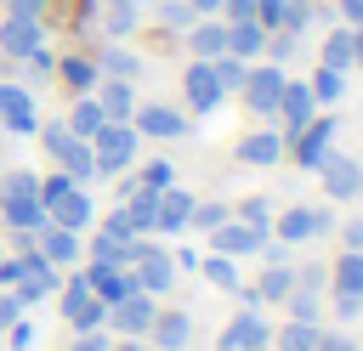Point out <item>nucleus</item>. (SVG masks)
Masks as SVG:
<instances>
[{
	"label": "nucleus",
	"mask_w": 363,
	"mask_h": 351,
	"mask_svg": "<svg viewBox=\"0 0 363 351\" xmlns=\"http://www.w3.org/2000/svg\"><path fill=\"white\" fill-rule=\"evenodd\" d=\"M182 91H187V108H193V113H210V108L221 102L216 68H210L204 57H193V62H187V74H182Z\"/></svg>",
	"instance_id": "15"
},
{
	"label": "nucleus",
	"mask_w": 363,
	"mask_h": 351,
	"mask_svg": "<svg viewBox=\"0 0 363 351\" xmlns=\"http://www.w3.org/2000/svg\"><path fill=\"white\" fill-rule=\"evenodd\" d=\"M62 79H68V85H74V91L85 96V91H96L102 68H96V62H85V57H68V62H62Z\"/></svg>",
	"instance_id": "33"
},
{
	"label": "nucleus",
	"mask_w": 363,
	"mask_h": 351,
	"mask_svg": "<svg viewBox=\"0 0 363 351\" xmlns=\"http://www.w3.org/2000/svg\"><path fill=\"white\" fill-rule=\"evenodd\" d=\"M272 345V323L255 311V306H244L227 328H221V340H216V351H267Z\"/></svg>",
	"instance_id": "6"
},
{
	"label": "nucleus",
	"mask_w": 363,
	"mask_h": 351,
	"mask_svg": "<svg viewBox=\"0 0 363 351\" xmlns=\"http://www.w3.org/2000/svg\"><path fill=\"white\" fill-rule=\"evenodd\" d=\"M238 221L267 232V221H272V204H267V198H244V204H238Z\"/></svg>",
	"instance_id": "41"
},
{
	"label": "nucleus",
	"mask_w": 363,
	"mask_h": 351,
	"mask_svg": "<svg viewBox=\"0 0 363 351\" xmlns=\"http://www.w3.org/2000/svg\"><path fill=\"white\" fill-rule=\"evenodd\" d=\"M136 187H153V192H164V187H170V164H164V159L142 164V181H136Z\"/></svg>",
	"instance_id": "43"
},
{
	"label": "nucleus",
	"mask_w": 363,
	"mask_h": 351,
	"mask_svg": "<svg viewBox=\"0 0 363 351\" xmlns=\"http://www.w3.org/2000/svg\"><path fill=\"white\" fill-rule=\"evenodd\" d=\"M306 91H312V102H340V91H346V74H335V68H318Z\"/></svg>",
	"instance_id": "35"
},
{
	"label": "nucleus",
	"mask_w": 363,
	"mask_h": 351,
	"mask_svg": "<svg viewBox=\"0 0 363 351\" xmlns=\"http://www.w3.org/2000/svg\"><path fill=\"white\" fill-rule=\"evenodd\" d=\"M284 159V136L278 130H255L238 142V164H278Z\"/></svg>",
	"instance_id": "24"
},
{
	"label": "nucleus",
	"mask_w": 363,
	"mask_h": 351,
	"mask_svg": "<svg viewBox=\"0 0 363 351\" xmlns=\"http://www.w3.org/2000/svg\"><path fill=\"white\" fill-rule=\"evenodd\" d=\"M125 249H130V238H113L108 226L91 232V260H113V266H125Z\"/></svg>",
	"instance_id": "32"
},
{
	"label": "nucleus",
	"mask_w": 363,
	"mask_h": 351,
	"mask_svg": "<svg viewBox=\"0 0 363 351\" xmlns=\"http://www.w3.org/2000/svg\"><path fill=\"white\" fill-rule=\"evenodd\" d=\"M261 243H267V232H261V226H244L238 215H227L221 226H210V249H216V255H227V260H238V255H255Z\"/></svg>",
	"instance_id": "8"
},
{
	"label": "nucleus",
	"mask_w": 363,
	"mask_h": 351,
	"mask_svg": "<svg viewBox=\"0 0 363 351\" xmlns=\"http://www.w3.org/2000/svg\"><path fill=\"white\" fill-rule=\"evenodd\" d=\"M17 317H23V300H17V294H0V334H6Z\"/></svg>",
	"instance_id": "46"
},
{
	"label": "nucleus",
	"mask_w": 363,
	"mask_h": 351,
	"mask_svg": "<svg viewBox=\"0 0 363 351\" xmlns=\"http://www.w3.org/2000/svg\"><path fill=\"white\" fill-rule=\"evenodd\" d=\"M136 136H159V142H176V136H187V119L176 113V108H164V102H153V108H136V125H130Z\"/></svg>",
	"instance_id": "17"
},
{
	"label": "nucleus",
	"mask_w": 363,
	"mask_h": 351,
	"mask_svg": "<svg viewBox=\"0 0 363 351\" xmlns=\"http://www.w3.org/2000/svg\"><path fill=\"white\" fill-rule=\"evenodd\" d=\"M6 11H11V17H40L45 0H6Z\"/></svg>",
	"instance_id": "51"
},
{
	"label": "nucleus",
	"mask_w": 363,
	"mask_h": 351,
	"mask_svg": "<svg viewBox=\"0 0 363 351\" xmlns=\"http://www.w3.org/2000/svg\"><path fill=\"white\" fill-rule=\"evenodd\" d=\"M153 311H159V306H153V294L130 289L125 300H113V306H108V317H102V323H108L113 334H125V340H147V328H153Z\"/></svg>",
	"instance_id": "5"
},
{
	"label": "nucleus",
	"mask_w": 363,
	"mask_h": 351,
	"mask_svg": "<svg viewBox=\"0 0 363 351\" xmlns=\"http://www.w3.org/2000/svg\"><path fill=\"white\" fill-rule=\"evenodd\" d=\"M0 221H6L11 232H40V226H45L40 176H28V170H6V176H0Z\"/></svg>",
	"instance_id": "1"
},
{
	"label": "nucleus",
	"mask_w": 363,
	"mask_h": 351,
	"mask_svg": "<svg viewBox=\"0 0 363 351\" xmlns=\"http://www.w3.org/2000/svg\"><path fill=\"white\" fill-rule=\"evenodd\" d=\"M79 277H85V289H91V294H96L102 306H113V300H125V294L136 289L130 266H113V260H91V266H85Z\"/></svg>",
	"instance_id": "9"
},
{
	"label": "nucleus",
	"mask_w": 363,
	"mask_h": 351,
	"mask_svg": "<svg viewBox=\"0 0 363 351\" xmlns=\"http://www.w3.org/2000/svg\"><path fill=\"white\" fill-rule=\"evenodd\" d=\"M323 68H335V74H346V68H352V34H346V28L323 40Z\"/></svg>",
	"instance_id": "34"
},
{
	"label": "nucleus",
	"mask_w": 363,
	"mask_h": 351,
	"mask_svg": "<svg viewBox=\"0 0 363 351\" xmlns=\"http://www.w3.org/2000/svg\"><path fill=\"white\" fill-rule=\"evenodd\" d=\"M352 62H357V68H363V28H357V34H352Z\"/></svg>",
	"instance_id": "56"
},
{
	"label": "nucleus",
	"mask_w": 363,
	"mask_h": 351,
	"mask_svg": "<svg viewBox=\"0 0 363 351\" xmlns=\"http://www.w3.org/2000/svg\"><path fill=\"white\" fill-rule=\"evenodd\" d=\"M40 142H45V153H51V159H57V164H62L74 181H91V176H96L91 142H79V136H74L62 119H57V125H45V130H40Z\"/></svg>",
	"instance_id": "4"
},
{
	"label": "nucleus",
	"mask_w": 363,
	"mask_h": 351,
	"mask_svg": "<svg viewBox=\"0 0 363 351\" xmlns=\"http://www.w3.org/2000/svg\"><path fill=\"white\" fill-rule=\"evenodd\" d=\"M91 159H96V176H119L130 159H136V130L125 119H108L96 136H91Z\"/></svg>",
	"instance_id": "3"
},
{
	"label": "nucleus",
	"mask_w": 363,
	"mask_h": 351,
	"mask_svg": "<svg viewBox=\"0 0 363 351\" xmlns=\"http://www.w3.org/2000/svg\"><path fill=\"white\" fill-rule=\"evenodd\" d=\"M187 215H193V192L164 187V192H159V209H153V232H182Z\"/></svg>",
	"instance_id": "20"
},
{
	"label": "nucleus",
	"mask_w": 363,
	"mask_h": 351,
	"mask_svg": "<svg viewBox=\"0 0 363 351\" xmlns=\"http://www.w3.org/2000/svg\"><path fill=\"white\" fill-rule=\"evenodd\" d=\"M187 6H193V11H216L221 0H187Z\"/></svg>",
	"instance_id": "58"
},
{
	"label": "nucleus",
	"mask_w": 363,
	"mask_h": 351,
	"mask_svg": "<svg viewBox=\"0 0 363 351\" xmlns=\"http://www.w3.org/2000/svg\"><path fill=\"white\" fill-rule=\"evenodd\" d=\"M199 272H204L216 289H238V266H233L227 255H210V260H199Z\"/></svg>",
	"instance_id": "36"
},
{
	"label": "nucleus",
	"mask_w": 363,
	"mask_h": 351,
	"mask_svg": "<svg viewBox=\"0 0 363 351\" xmlns=\"http://www.w3.org/2000/svg\"><path fill=\"white\" fill-rule=\"evenodd\" d=\"M62 317L85 334V328H102V317H108V306L85 289V277H74V283H62Z\"/></svg>",
	"instance_id": "12"
},
{
	"label": "nucleus",
	"mask_w": 363,
	"mask_h": 351,
	"mask_svg": "<svg viewBox=\"0 0 363 351\" xmlns=\"http://www.w3.org/2000/svg\"><path fill=\"white\" fill-rule=\"evenodd\" d=\"M159 17H164V28H193V6L187 0H159Z\"/></svg>",
	"instance_id": "40"
},
{
	"label": "nucleus",
	"mask_w": 363,
	"mask_h": 351,
	"mask_svg": "<svg viewBox=\"0 0 363 351\" xmlns=\"http://www.w3.org/2000/svg\"><path fill=\"white\" fill-rule=\"evenodd\" d=\"M34 249L51 260V266H68V260H79V232H68V226H40V238H34Z\"/></svg>",
	"instance_id": "21"
},
{
	"label": "nucleus",
	"mask_w": 363,
	"mask_h": 351,
	"mask_svg": "<svg viewBox=\"0 0 363 351\" xmlns=\"http://www.w3.org/2000/svg\"><path fill=\"white\" fill-rule=\"evenodd\" d=\"M0 130H17V136H34V130H40L34 96H28L23 85H0Z\"/></svg>",
	"instance_id": "14"
},
{
	"label": "nucleus",
	"mask_w": 363,
	"mask_h": 351,
	"mask_svg": "<svg viewBox=\"0 0 363 351\" xmlns=\"http://www.w3.org/2000/svg\"><path fill=\"white\" fill-rule=\"evenodd\" d=\"M295 289V266L289 260H272L267 272H261V283H255V300H284Z\"/></svg>",
	"instance_id": "29"
},
{
	"label": "nucleus",
	"mask_w": 363,
	"mask_h": 351,
	"mask_svg": "<svg viewBox=\"0 0 363 351\" xmlns=\"http://www.w3.org/2000/svg\"><path fill=\"white\" fill-rule=\"evenodd\" d=\"M62 125H68V130H74V136H79V142H91V136H96V130H102V125H108V113H102V102H96V96H91V91H85V96H79V102H74V113H68V119H62Z\"/></svg>",
	"instance_id": "25"
},
{
	"label": "nucleus",
	"mask_w": 363,
	"mask_h": 351,
	"mask_svg": "<svg viewBox=\"0 0 363 351\" xmlns=\"http://www.w3.org/2000/svg\"><path fill=\"white\" fill-rule=\"evenodd\" d=\"M284 306H289V317H295V323H318V294H312V289H289V294H284Z\"/></svg>",
	"instance_id": "37"
},
{
	"label": "nucleus",
	"mask_w": 363,
	"mask_h": 351,
	"mask_svg": "<svg viewBox=\"0 0 363 351\" xmlns=\"http://www.w3.org/2000/svg\"><path fill=\"white\" fill-rule=\"evenodd\" d=\"M96 102H102V113H108V119H130V113H136V96H130V79H108V85L96 91Z\"/></svg>",
	"instance_id": "28"
},
{
	"label": "nucleus",
	"mask_w": 363,
	"mask_h": 351,
	"mask_svg": "<svg viewBox=\"0 0 363 351\" xmlns=\"http://www.w3.org/2000/svg\"><path fill=\"white\" fill-rule=\"evenodd\" d=\"M329 142H335V119H306V125L295 130V164L318 176V170H323V159L335 153Z\"/></svg>",
	"instance_id": "7"
},
{
	"label": "nucleus",
	"mask_w": 363,
	"mask_h": 351,
	"mask_svg": "<svg viewBox=\"0 0 363 351\" xmlns=\"http://www.w3.org/2000/svg\"><path fill=\"white\" fill-rule=\"evenodd\" d=\"M323 283H329V272H323V266H301V272H295V289H312V294H318Z\"/></svg>",
	"instance_id": "45"
},
{
	"label": "nucleus",
	"mask_w": 363,
	"mask_h": 351,
	"mask_svg": "<svg viewBox=\"0 0 363 351\" xmlns=\"http://www.w3.org/2000/svg\"><path fill=\"white\" fill-rule=\"evenodd\" d=\"M6 334H11V351H28V345H34V328H28L23 317H17V323H11Z\"/></svg>",
	"instance_id": "48"
},
{
	"label": "nucleus",
	"mask_w": 363,
	"mask_h": 351,
	"mask_svg": "<svg viewBox=\"0 0 363 351\" xmlns=\"http://www.w3.org/2000/svg\"><path fill=\"white\" fill-rule=\"evenodd\" d=\"M227 6V23H250L255 17V0H221Z\"/></svg>",
	"instance_id": "49"
},
{
	"label": "nucleus",
	"mask_w": 363,
	"mask_h": 351,
	"mask_svg": "<svg viewBox=\"0 0 363 351\" xmlns=\"http://www.w3.org/2000/svg\"><path fill=\"white\" fill-rule=\"evenodd\" d=\"M272 113H278V119H284V130L295 136V130L318 113V102H312V91H306V85H289V79H284V96H278V108H272Z\"/></svg>",
	"instance_id": "19"
},
{
	"label": "nucleus",
	"mask_w": 363,
	"mask_h": 351,
	"mask_svg": "<svg viewBox=\"0 0 363 351\" xmlns=\"http://www.w3.org/2000/svg\"><path fill=\"white\" fill-rule=\"evenodd\" d=\"M329 283H335V300H363V249H346L335 260Z\"/></svg>",
	"instance_id": "23"
},
{
	"label": "nucleus",
	"mask_w": 363,
	"mask_h": 351,
	"mask_svg": "<svg viewBox=\"0 0 363 351\" xmlns=\"http://www.w3.org/2000/svg\"><path fill=\"white\" fill-rule=\"evenodd\" d=\"M318 176H323V192H329V198H357V192H363V164L346 159V153H329Z\"/></svg>",
	"instance_id": "16"
},
{
	"label": "nucleus",
	"mask_w": 363,
	"mask_h": 351,
	"mask_svg": "<svg viewBox=\"0 0 363 351\" xmlns=\"http://www.w3.org/2000/svg\"><path fill=\"white\" fill-rule=\"evenodd\" d=\"M329 226H335L329 209H306V204H295V209L278 215V243H306V238H323Z\"/></svg>",
	"instance_id": "11"
},
{
	"label": "nucleus",
	"mask_w": 363,
	"mask_h": 351,
	"mask_svg": "<svg viewBox=\"0 0 363 351\" xmlns=\"http://www.w3.org/2000/svg\"><path fill=\"white\" fill-rule=\"evenodd\" d=\"M187 45H193V57H221L227 51V23H193L187 28Z\"/></svg>",
	"instance_id": "27"
},
{
	"label": "nucleus",
	"mask_w": 363,
	"mask_h": 351,
	"mask_svg": "<svg viewBox=\"0 0 363 351\" xmlns=\"http://www.w3.org/2000/svg\"><path fill=\"white\" fill-rule=\"evenodd\" d=\"M261 45H267V28H261L255 17H250V23H227V57H244V62H250Z\"/></svg>",
	"instance_id": "26"
},
{
	"label": "nucleus",
	"mask_w": 363,
	"mask_h": 351,
	"mask_svg": "<svg viewBox=\"0 0 363 351\" xmlns=\"http://www.w3.org/2000/svg\"><path fill=\"white\" fill-rule=\"evenodd\" d=\"M130 6H142V0H130Z\"/></svg>",
	"instance_id": "59"
},
{
	"label": "nucleus",
	"mask_w": 363,
	"mask_h": 351,
	"mask_svg": "<svg viewBox=\"0 0 363 351\" xmlns=\"http://www.w3.org/2000/svg\"><path fill=\"white\" fill-rule=\"evenodd\" d=\"M108 351H153V345H142V340H119V345H108Z\"/></svg>",
	"instance_id": "57"
},
{
	"label": "nucleus",
	"mask_w": 363,
	"mask_h": 351,
	"mask_svg": "<svg viewBox=\"0 0 363 351\" xmlns=\"http://www.w3.org/2000/svg\"><path fill=\"white\" fill-rule=\"evenodd\" d=\"M318 334H323L318 323H295V317H289V323L272 334V345H278V351H312V345H318Z\"/></svg>",
	"instance_id": "30"
},
{
	"label": "nucleus",
	"mask_w": 363,
	"mask_h": 351,
	"mask_svg": "<svg viewBox=\"0 0 363 351\" xmlns=\"http://www.w3.org/2000/svg\"><path fill=\"white\" fill-rule=\"evenodd\" d=\"M187 334H193L187 311H153V328H147L153 351H187Z\"/></svg>",
	"instance_id": "18"
},
{
	"label": "nucleus",
	"mask_w": 363,
	"mask_h": 351,
	"mask_svg": "<svg viewBox=\"0 0 363 351\" xmlns=\"http://www.w3.org/2000/svg\"><path fill=\"white\" fill-rule=\"evenodd\" d=\"M108 345H113V340H108L102 328H85V334L74 340V351H108Z\"/></svg>",
	"instance_id": "47"
},
{
	"label": "nucleus",
	"mask_w": 363,
	"mask_h": 351,
	"mask_svg": "<svg viewBox=\"0 0 363 351\" xmlns=\"http://www.w3.org/2000/svg\"><path fill=\"white\" fill-rule=\"evenodd\" d=\"M312 351H357V345H352V334H318Z\"/></svg>",
	"instance_id": "50"
},
{
	"label": "nucleus",
	"mask_w": 363,
	"mask_h": 351,
	"mask_svg": "<svg viewBox=\"0 0 363 351\" xmlns=\"http://www.w3.org/2000/svg\"><path fill=\"white\" fill-rule=\"evenodd\" d=\"M221 221H227V204H199V198H193V215H187V226L210 232V226H221Z\"/></svg>",
	"instance_id": "39"
},
{
	"label": "nucleus",
	"mask_w": 363,
	"mask_h": 351,
	"mask_svg": "<svg viewBox=\"0 0 363 351\" xmlns=\"http://www.w3.org/2000/svg\"><path fill=\"white\" fill-rule=\"evenodd\" d=\"M40 45V17H6L0 23V51L6 57H28Z\"/></svg>",
	"instance_id": "22"
},
{
	"label": "nucleus",
	"mask_w": 363,
	"mask_h": 351,
	"mask_svg": "<svg viewBox=\"0 0 363 351\" xmlns=\"http://www.w3.org/2000/svg\"><path fill=\"white\" fill-rule=\"evenodd\" d=\"M261 51H272V57H278V62H284V57H289V51H295V34H278V40H267V45H261Z\"/></svg>",
	"instance_id": "52"
},
{
	"label": "nucleus",
	"mask_w": 363,
	"mask_h": 351,
	"mask_svg": "<svg viewBox=\"0 0 363 351\" xmlns=\"http://www.w3.org/2000/svg\"><path fill=\"white\" fill-rule=\"evenodd\" d=\"M340 238H346V249H363V215H357V221H346V226H340Z\"/></svg>",
	"instance_id": "54"
},
{
	"label": "nucleus",
	"mask_w": 363,
	"mask_h": 351,
	"mask_svg": "<svg viewBox=\"0 0 363 351\" xmlns=\"http://www.w3.org/2000/svg\"><path fill=\"white\" fill-rule=\"evenodd\" d=\"M102 226H108V232H113V238H136V232H130V221H125V209H113V215H108V221H102Z\"/></svg>",
	"instance_id": "53"
},
{
	"label": "nucleus",
	"mask_w": 363,
	"mask_h": 351,
	"mask_svg": "<svg viewBox=\"0 0 363 351\" xmlns=\"http://www.w3.org/2000/svg\"><path fill=\"white\" fill-rule=\"evenodd\" d=\"M136 28V6L130 0H113V17H108V34H130Z\"/></svg>",
	"instance_id": "42"
},
{
	"label": "nucleus",
	"mask_w": 363,
	"mask_h": 351,
	"mask_svg": "<svg viewBox=\"0 0 363 351\" xmlns=\"http://www.w3.org/2000/svg\"><path fill=\"white\" fill-rule=\"evenodd\" d=\"M340 11H346V23H352V28H363V0H340Z\"/></svg>",
	"instance_id": "55"
},
{
	"label": "nucleus",
	"mask_w": 363,
	"mask_h": 351,
	"mask_svg": "<svg viewBox=\"0 0 363 351\" xmlns=\"http://www.w3.org/2000/svg\"><path fill=\"white\" fill-rule=\"evenodd\" d=\"M238 91H244V102H250V113H261V119H272V108H278V96H284V74H278V62H272V68H250Z\"/></svg>",
	"instance_id": "10"
},
{
	"label": "nucleus",
	"mask_w": 363,
	"mask_h": 351,
	"mask_svg": "<svg viewBox=\"0 0 363 351\" xmlns=\"http://www.w3.org/2000/svg\"><path fill=\"white\" fill-rule=\"evenodd\" d=\"M210 68H216L221 96H227V91H238V85H244V74H250V62H244V57H227V51H221V57H210Z\"/></svg>",
	"instance_id": "31"
},
{
	"label": "nucleus",
	"mask_w": 363,
	"mask_h": 351,
	"mask_svg": "<svg viewBox=\"0 0 363 351\" xmlns=\"http://www.w3.org/2000/svg\"><path fill=\"white\" fill-rule=\"evenodd\" d=\"M108 79H136V57L130 51H102V62H96Z\"/></svg>",
	"instance_id": "38"
},
{
	"label": "nucleus",
	"mask_w": 363,
	"mask_h": 351,
	"mask_svg": "<svg viewBox=\"0 0 363 351\" xmlns=\"http://www.w3.org/2000/svg\"><path fill=\"white\" fill-rule=\"evenodd\" d=\"M284 6H289V0H255V23H261V28H278Z\"/></svg>",
	"instance_id": "44"
},
{
	"label": "nucleus",
	"mask_w": 363,
	"mask_h": 351,
	"mask_svg": "<svg viewBox=\"0 0 363 351\" xmlns=\"http://www.w3.org/2000/svg\"><path fill=\"white\" fill-rule=\"evenodd\" d=\"M91 215H96V204H91V192H85V187H68L62 198H51V204H45V221H51V226H68V232H85V226H91Z\"/></svg>",
	"instance_id": "13"
},
{
	"label": "nucleus",
	"mask_w": 363,
	"mask_h": 351,
	"mask_svg": "<svg viewBox=\"0 0 363 351\" xmlns=\"http://www.w3.org/2000/svg\"><path fill=\"white\" fill-rule=\"evenodd\" d=\"M51 289H62V266H51L34 243L17 249V283H11V294H17L23 306H34V300H45Z\"/></svg>",
	"instance_id": "2"
}]
</instances>
